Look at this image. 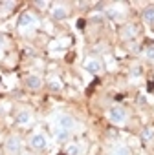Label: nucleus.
<instances>
[{"mask_svg":"<svg viewBox=\"0 0 154 155\" xmlns=\"http://www.w3.org/2000/svg\"><path fill=\"white\" fill-rule=\"evenodd\" d=\"M138 33H139V29H138L136 24H127V26L121 29V38H123V40H134V38L138 37Z\"/></svg>","mask_w":154,"mask_h":155,"instance_id":"nucleus-10","label":"nucleus"},{"mask_svg":"<svg viewBox=\"0 0 154 155\" xmlns=\"http://www.w3.org/2000/svg\"><path fill=\"white\" fill-rule=\"evenodd\" d=\"M48 88L51 90V91H62V81L59 79V77H51V79L48 81Z\"/></svg>","mask_w":154,"mask_h":155,"instance_id":"nucleus-14","label":"nucleus"},{"mask_svg":"<svg viewBox=\"0 0 154 155\" xmlns=\"http://www.w3.org/2000/svg\"><path fill=\"white\" fill-rule=\"evenodd\" d=\"M15 8V2H0V18L8 17Z\"/></svg>","mask_w":154,"mask_h":155,"instance_id":"nucleus-15","label":"nucleus"},{"mask_svg":"<svg viewBox=\"0 0 154 155\" xmlns=\"http://www.w3.org/2000/svg\"><path fill=\"white\" fill-rule=\"evenodd\" d=\"M30 146H31L33 150H37V151L46 150V148H48V137H46V133H42V131L31 133V137H30Z\"/></svg>","mask_w":154,"mask_h":155,"instance_id":"nucleus-5","label":"nucleus"},{"mask_svg":"<svg viewBox=\"0 0 154 155\" xmlns=\"http://www.w3.org/2000/svg\"><path fill=\"white\" fill-rule=\"evenodd\" d=\"M20 155H33V153H31V151H22Z\"/></svg>","mask_w":154,"mask_h":155,"instance_id":"nucleus-22","label":"nucleus"},{"mask_svg":"<svg viewBox=\"0 0 154 155\" xmlns=\"http://www.w3.org/2000/svg\"><path fill=\"white\" fill-rule=\"evenodd\" d=\"M107 117H108V120H110L112 124H116V126H123V124L128 120V113H127V110H125L121 104L110 106L108 111H107Z\"/></svg>","mask_w":154,"mask_h":155,"instance_id":"nucleus-1","label":"nucleus"},{"mask_svg":"<svg viewBox=\"0 0 154 155\" xmlns=\"http://www.w3.org/2000/svg\"><path fill=\"white\" fill-rule=\"evenodd\" d=\"M33 120H35V117H33V111L31 110H19L17 113H15V124H19V126H31L33 124Z\"/></svg>","mask_w":154,"mask_h":155,"instance_id":"nucleus-6","label":"nucleus"},{"mask_svg":"<svg viewBox=\"0 0 154 155\" xmlns=\"http://www.w3.org/2000/svg\"><path fill=\"white\" fill-rule=\"evenodd\" d=\"M141 18L145 24H154V6H147L141 13Z\"/></svg>","mask_w":154,"mask_h":155,"instance_id":"nucleus-12","label":"nucleus"},{"mask_svg":"<svg viewBox=\"0 0 154 155\" xmlns=\"http://www.w3.org/2000/svg\"><path fill=\"white\" fill-rule=\"evenodd\" d=\"M2 55H4V38L0 37V58H2Z\"/></svg>","mask_w":154,"mask_h":155,"instance_id":"nucleus-20","label":"nucleus"},{"mask_svg":"<svg viewBox=\"0 0 154 155\" xmlns=\"http://www.w3.org/2000/svg\"><path fill=\"white\" fill-rule=\"evenodd\" d=\"M143 58L147 60V62H154V44H150V46H147L145 49H143Z\"/></svg>","mask_w":154,"mask_h":155,"instance_id":"nucleus-17","label":"nucleus"},{"mask_svg":"<svg viewBox=\"0 0 154 155\" xmlns=\"http://www.w3.org/2000/svg\"><path fill=\"white\" fill-rule=\"evenodd\" d=\"M64 151H66V155H83V144L81 142H68Z\"/></svg>","mask_w":154,"mask_h":155,"instance_id":"nucleus-11","label":"nucleus"},{"mask_svg":"<svg viewBox=\"0 0 154 155\" xmlns=\"http://www.w3.org/2000/svg\"><path fill=\"white\" fill-rule=\"evenodd\" d=\"M110 155H132V153H130L128 146H125V144H116V146L110 150Z\"/></svg>","mask_w":154,"mask_h":155,"instance_id":"nucleus-16","label":"nucleus"},{"mask_svg":"<svg viewBox=\"0 0 154 155\" xmlns=\"http://www.w3.org/2000/svg\"><path fill=\"white\" fill-rule=\"evenodd\" d=\"M19 29L20 31H28V29H35L39 26V18L37 15H33L31 11H24L20 17H19V22H17Z\"/></svg>","mask_w":154,"mask_h":155,"instance_id":"nucleus-2","label":"nucleus"},{"mask_svg":"<svg viewBox=\"0 0 154 155\" xmlns=\"http://www.w3.org/2000/svg\"><path fill=\"white\" fill-rule=\"evenodd\" d=\"M4 151L8 155H20L22 153V139L19 135H9L4 142Z\"/></svg>","mask_w":154,"mask_h":155,"instance_id":"nucleus-3","label":"nucleus"},{"mask_svg":"<svg viewBox=\"0 0 154 155\" xmlns=\"http://www.w3.org/2000/svg\"><path fill=\"white\" fill-rule=\"evenodd\" d=\"M75 124H77L75 119L72 115H68V113H61L55 119V130H64V131H70L72 133V130L75 128Z\"/></svg>","mask_w":154,"mask_h":155,"instance_id":"nucleus-4","label":"nucleus"},{"mask_svg":"<svg viewBox=\"0 0 154 155\" xmlns=\"http://www.w3.org/2000/svg\"><path fill=\"white\" fill-rule=\"evenodd\" d=\"M24 84H26V88H28V90L37 91V90H40V88H42L44 81H42V77H40V75H37V73H30V75H26Z\"/></svg>","mask_w":154,"mask_h":155,"instance_id":"nucleus-8","label":"nucleus"},{"mask_svg":"<svg viewBox=\"0 0 154 155\" xmlns=\"http://www.w3.org/2000/svg\"><path fill=\"white\" fill-rule=\"evenodd\" d=\"M68 13L70 11H68V8L64 4H53L51 9H50V15H51L53 20H64L68 17Z\"/></svg>","mask_w":154,"mask_h":155,"instance_id":"nucleus-9","label":"nucleus"},{"mask_svg":"<svg viewBox=\"0 0 154 155\" xmlns=\"http://www.w3.org/2000/svg\"><path fill=\"white\" fill-rule=\"evenodd\" d=\"M83 68H85L88 73L97 75V73H101V71H103V62H101L99 58H96V57H88V58H85Z\"/></svg>","mask_w":154,"mask_h":155,"instance_id":"nucleus-7","label":"nucleus"},{"mask_svg":"<svg viewBox=\"0 0 154 155\" xmlns=\"http://www.w3.org/2000/svg\"><path fill=\"white\" fill-rule=\"evenodd\" d=\"M130 75H132V77H139V75H141V68H139V66H134L132 71H130Z\"/></svg>","mask_w":154,"mask_h":155,"instance_id":"nucleus-19","label":"nucleus"},{"mask_svg":"<svg viewBox=\"0 0 154 155\" xmlns=\"http://www.w3.org/2000/svg\"><path fill=\"white\" fill-rule=\"evenodd\" d=\"M141 140L147 142V144L154 140V126H147V128H143V131H141Z\"/></svg>","mask_w":154,"mask_h":155,"instance_id":"nucleus-13","label":"nucleus"},{"mask_svg":"<svg viewBox=\"0 0 154 155\" xmlns=\"http://www.w3.org/2000/svg\"><path fill=\"white\" fill-rule=\"evenodd\" d=\"M37 8H40V9H46V8H48V2H37Z\"/></svg>","mask_w":154,"mask_h":155,"instance_id":"nucleus-21","label":"nucleus"},{"mask_svg":"<svg viewBox=\"0 0 154 155\" xmlns=\"http://www.w3.org/2000/svg\"><path fill=\"white\" fill-rule=\"evenodd\" d=\"M55 139H57V140H61V142H64V140H68V139H70V131L55 130Z\"/></svg>","mask_w":154,"mask_h":155,"instance_id":"nucleus-18","label":"nucleus"}]
</instances>
